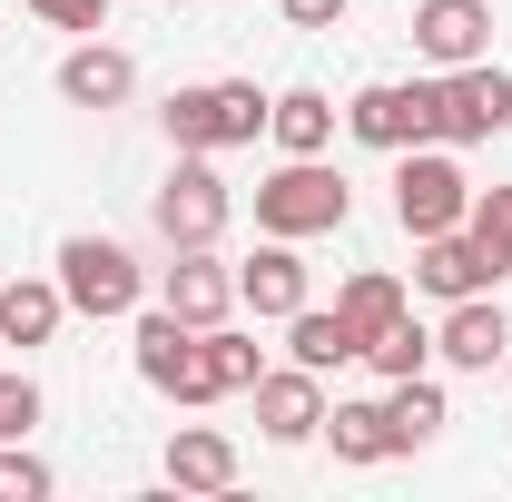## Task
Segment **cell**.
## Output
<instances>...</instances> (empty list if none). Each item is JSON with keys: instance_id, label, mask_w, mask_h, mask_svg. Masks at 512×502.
Listing matches in <instances>:
<instances>
[{"instance_id": "3957f363", "label": "cell", "mask_w": 512, "mask_h": 502, "mask_svg": "<svg viewBox=\"0 0 512 502\" xmlns=\"http://www.w3.org/2000/svg\"><path fill=\"white\" fill-rule=\"evenodd\" d=\"M512 128V79L493 60H463L434 79V138L444 148H483V138H503Z\"/></svg>"}, {"instance_id": "277c9868", "label": "cell", "mask_w": 512, "mask_h": 502, "mask_svg": "<svg viewBox=\"0 0 512 502\" xmlns=\"http://www.w3.org/2000/svg\"><path fill=\"white\" fill-rule=\"evenodd\" d=\"M60 296L79 315H138L148 276H138V256H128L119 237H69L60 247Z\"/></svg>"}, {"instance_id": "4316f807", "label": "cell", "mask_w": 512, "mask_h": 502, "mask_svg": "<svg viewBox=\"0 0 512 502\" xmlns=\"http://www.w3.org/2000/svg\"><path fill=\"white\" fill-rule=\"evenodd\" d=\"M40 493H50V463L20 453V443H0V502H40Z\"/></svg>"}, {"instance_id": "4dcf8cb0", "label": "cell", "mask_w": 512, "mask_h": 502, "mask_svg": "<svg viewBox=\"0 0 512 502\" xmlns=\"http://www.w3.org/2000/svg\"><path fill=\"white\" fill-rule=\"evenodd\" d=\"M503 375H512V345H503Z\"/></svg>"}, {"instance_id": "5b68a950", "label": "cell", "mask_w": 512, "mask_h": 502, "mask_svg": "<svg viewBox=\"0 0 512 502\" xmlns=\"http://www.w3.org/2000/svg\"><path fill=\"white\" fill-rule=\"evenodd\" d=\"M345 128H355L365 148H394V158L424 148V138H434V79H424V89H404V79L355 89V99H345Z\"/></svg>"}, {"instance_id": "ffe728a7", "label": "cell", "mask_w": 512, "mask_h": 502, "mask_svg": "<svg viewBox=\"0 0 512 502\" xmlns=\"http://www.w3.org/2000/svg\"><path fill=\"white\" fill-rule=\"evenodd\" d=\"M335 315H345V325H355V335L375 345L384 325H404V286H394L384 266H365V276H345V296H335Z\"/></svg>"}, {"instance_id": "44dd1931", "label": "cell", "mask_w": 512, "mask_h": 502, "mask_svg": "<svg viewBox=\"0 0 512 502\" xmlns=\"http://www.w3.org/2000/svg\"><path fill=\"white\" fill-rule=\"evenodd\" d=\"M325 434H335V463H384V453H394L384 404H335V414H325Z\"/></svg>"}, {"instance_id": "7a4b0ae2", "label": "cell", "mask_w": 512, "mask_h": 502, "mask_svg": "<svg viewBox=\"0 0 512 502\" xmlns=\"http://www.w3.org/2000/svg\"><path fill=\"white\" fill-rule=\"evenodd\" d=\"M394 217H404V237H444L473 217V178L453 168L444 138H424V148H404V168H394Z\"/></svg>"}, {"instance_id": "cb8c5ba5", "label": "cell", "mask_w": 512, "mask_h": 502, "mask_svg": "<svg viewBox=\"0 0 512 502\" xmlns=\"http://www.w3.org/2000/svg\"><path fill=\"white\" fill-rule=\"evenodd\" d=\"M266 109H276V99H266L256 79H217V148H247L256 128H266Z\"/></svg>"}, {"instance_id": "9c48e42d", "label": "cell", "mask_w": 512, "mask_h": 502, "mask_svg": "<svg viewBox=\"0 0 512 502\" xmlns=\"http://www.w3.org/2000/svg\"><path fill=\"white\" fill-rule=\"evenodd\" d=\"M414 50L434 69L483 60V50H493V0H424V10H414Z\"/></svg>"}, {"instance_id": "52a82bcc", "label": "cell", "mask_w": 512, "mask_h": 502, "mask_svg": "<svg viewBox=\"0 0 512 502\" xmlns=\"http://www.w3.org/2000/svg\"><path fill=\"white\" fill-rule=\"evenodd\" d=\"M138 375L158 384V394H178V404H217L207 394V355H197V325L168 315V306L138 315Z\"/></svg>"}, {"instance_id": "8992f818", "label": "cell", "mask_w": 512, "mask_h": 502, "mask_svg": "<svg viewBox=\"0 0 512 502\" xmlns=\"http://www.w3.org/2000/svg\"><path fill=\"white\" fill-rule=\"evenodd\" d=\"M148 217H158V237H168V247H217V227H227V178H217L207 158H178Z\"/></svg>"}, {"instance_id": "30bf717a", "label": "cell", "mask_w": 512, "mask_h": 502, "mask_svg": "<svg viewBox=\"0 0 512 502\" xmlns=\"http://www.w3.org/2000/svg\"><path fill=\"white\" fill-rule=\"evenodd\" d=\"M158 306L188 315V325H227V306H237V266H217L207 247H178V266L158 276Z\"/></svg>"}, {"instance_id": "83f0119b", "label": "cell", "mask_w": 512, "mask_h": 502, "mask_svg": "<svg viewBox=\"0 0 512 502\" xmlns=\"http://www.w3.org/2000/svg\"><path fill=\"white\" fill-rule=\"evenodd\" d=\"M30 424H40V384H30V375H0V443H20Z\"/></svg>"}, {"instance_id": "d6986e66", "label": "cell", "mask_w": 512, "mask_h": 502, "mask_svg": "<svg viewBox=\"0 0 512 502\" xmlns=\"http://www.w3.org/2000/svg\"><path fill=\"white\" fill-rule=\"evenodd\" d=\"M384 424H394V453H424V443L444 434V384L394 375V394H384Z\"/></svg>"}, {"instance_id": "484cf974", "label": "cell", "mask_w": 512, "mask_h": 502, "mask_svg": "<svg viewBox=\"0 0 512 502\" xmlns=\"http://www.w3.org/2000/svg\"><path fill=\"white\" fill-rule=\"evenodd\" d=\"M463 227H473V247L512 276V188H473V217H463Z\"/></svg>"}, {"instance_id": "f1b7e54d", "label": "cell", "mask_w": 512, "mask_h": 502, "mask_svg": "<svg viewBox=\"0 0 512 502\" xmlns=\"http://www.w3.org/2000/svg\"><path fill=\"white\" fill-rule=\"evenodd\" d=\"M50 30H109V0H30Z\"/></svg>"}, {"instance_id": "ba28073f", "label": "cell", "mask_w": 512, "mask_h": 502, "mask_svg": "<svg viewBox=\"0 0 512 502\" xmlns=\"http://www.w3.org/2000/svg\"><path fill=\"white\" fill-rule=\"evenodd\" d=\"M414 286L453 306V296H493V286H503V266L473 247V227H444V237H414Z\"/></svg>"}, {"instance_id": "1f68e13d", "label": "cell", "mask_w": 512, "mask_h": 502, "mask_svg": "<svg viewBox=\"0 0 512 502\" xmlns=\"http://www.w3.org/2000/svg\"><path fill=\"white\" fill-rule=\"evenodd\" d=\"M168 10H178V0H168Z\"/></svg>"}, {"instance_id": "f546056e", "label": "cell", "mask_w": 512, "mask_h": 502, "mask_svg": "<svg viewBox=\"0 0 512 502\" xmlns=\"http://www.w3.org/2000/svg\"><path fill=\"white\" fill-rule=\"evenodd\" d=\"M345 10H355V0H286V20H296V30H335Z\"/></svg>"}, {"instance_id": "4fadbf2b", "label": "cell", "mask_w": 512, "mask_h": 502, "mask_svg": "<svg viewBox=\"0 0 512 502\" xmlns=\"http://www.w3.org/2000/svg\"><path fill=\"white\" fill-rule=\"evenodd\" d=\"M247 394H256V424H266V443H306V434H325V394H316V375H306V365H286V375H256Z\"/></svg>"}, {"instance_id": "7402d4cb", "label": "cell", "mask_w": 512, "mask_h": 502, "mask_svg": "<svg viewBox=\"0 0 512 502\" xmlns=\"http://www.w3.org/2000/svg\"><path fill=\"white\" fill-rule=\"evenodd\" d=\"M197 355H207V394H247L266 365H256L247 335H227V325H197Z\"/></svg>"}, {"instance_id": "2e32d148", "label": "cell", "mask_w": 512, "mask_h": 502, "mask_svg": "<svg viewBox=\"0 0 512 502\" xmlns=\"http://www.w3.org/2000/svg\"><path fill=\"white\" fill-rule=\"evenodd\" d=\"M168 483H178V493H227V483H237V443L207 434V424L168 434Z\"/></svg>"}, {"instance_id": "5bb4252c", "label": "cell", "mask_w": 512, "mask_h": 502, "mask_svg": "<svg viewBox=\"0 0 512 502\" xmlns=\"http://www.w3.org/2000/svg\"><path fill=\"white\" fill-rule=\"evenodd\" d=\"M128 89H138V60H128V50H109L99 30L60 60V99H69V109H119Z\"/></svg>"}, {"instance_id": "9a60e30c", "label": "cell", "mask_w": 512, "mask_h": 502, "mask_svg": "<svg viewBox=\"0 0 512 502\" xmlns=\"http://www.w3.org/2000/svg\"><path fill=\"white\" fill-rule=\"evenodd\" d=\"M286 355H296L306 375H335V365H355V355H365V335H355L335 306H296V315H286Z\"/></svg>"}, {"instance_id": "6da1fadb", "label": "cell", "mask_w": 512, "mask_h": 502, "mask_svg": "<svg viewBox=\"0 0 512 502\" xmlns=\"http://www.w3.org/2000/svg\"><path fill=\"white\" fill-rule=\"evenodd\" d=\"M345 217H355V188H345L325 158H286V168L256 188V227H266V237H296V247H306V237H335Z\"/></svg>"}, {"instance_id": "d4e9b609", "label": "cell", "mask_w": 512, "mask_h": 502, "mask_svg": "<svg viewBox=\"0 0 512 502\" xmlns=\"http://www.w3.org/2000/svg\"><path fill=\"white\" fill-rule=\"evenodd\" d=\"M424 355H434V335H424L414 315H404V325H384L375 345H365V365H375L384 384H394V375H424Z\"/></svg>"}, {"instance_id": "8fae6325", "label": "cell", "mask_w": 512, "mask_h": 502, "mask_svg": "<svg viewBox=\"0 0 512 502\" xmlns=\"http://www.w3.org/2000/svg\"><path fill=\"white\" fill-rule=\"evenodd\" d=\"M503 345H512V325H503V306H493V296H453L444 335H434V355H444V365L493 375V365H503Z\"/></svg>"}, {"instance_id": "ac0fdd59", "label": "cell", "mask_w": 512, "mask_h": 502, "mask_svg": "<svg viewBox=\"0 0 512 502\" xmlns=\"http://www.w3.org/2000/svg\"><path fill=\"white\" fill-rule=\"evenodd\" d=\"M266 138H276L286 158H325V138H335V99H325V89H286V99L266 109Z\"/></svg>"}, {"instance_id": "7c38bea8", "label": "cell", "mask_w": 512, "mask_h": 502, "mask_svg": "<svg viewBox=\"0 0 512 502\" xmlns=\"http://www.w3.org/2000/svg\"><path fill=\"white\" fill-rule=\"evenodd\" d=\"M237 306H256V315H286L306 306V256H296V237H266V247L237 266Z\"/></svg>"}, {"instance_id": "603a6c76", "label": "cell", "mask_w": 512, "mask_h": 502, "mask_svg": "<svg viewBox=\"0 0 512 502\" xmlns=\"http://www.w3.org/2000/svg\"><path fill=\"white\" fill-rule=\"evenodd\" d=\"M168 138L178 158H217V89H168Z\"/></svg>"}, {"instance_id": "e0dca14e", "label": "cell", "mask_w": 512, "mask_h": 502, "mask_svg": "<svg viewBox=\"0 0 512 502\" xmlns=\"http://www.w3.org/2000/svg\"><path fill=\"white\" fill-rule=\"evenodd\" d=\"M60 315H69L60 276H20V286H0V335H10V345H50Z\"/></svg>"}]
</instances>
